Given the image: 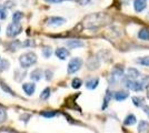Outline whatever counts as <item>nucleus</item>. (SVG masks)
Wrapping results in <instances>:
<instances>
[{"label":"nucleus","instance_id":"nucleus-1","mask_svg":"<svg viewBox=\"0 0 149 133\" xmlns=\"http://www.w3.org/2000/svg\"><path fill=\"white\" fill-rule=\"evenodd\" d=\"M108 21H109V18L105 13H93V14L88 16L87 18L84 20L82 23L85 25V28L93 29V28H98V27L108 23Z\"/></svg>","mask_w":149,"mask_h":133},{"label":"nucleus","instance_id":"nucleus-2","mask_svg":"<svg viewBox=\"0 0 149 133\" xmlns=\"http://www.w3.org/2000/svg\"><path fill=\"white\" fill-rule=\"evenodd\" d=\"M19 62H20V65L22 68H29L31 65L37 62V56L33 53V52H27V53H24L22 56H20L19 58Z\"/></svg>","mask_w":149,"mask_h":133},{"label":"nucleus","instance_id":"nucleus-3","mask_svg":"<svg viewBox=\"0 0 149 133\" xmlns=\"http://www.w3.org/2000/svg\"><path fill=\"white\" fill-rule=\"evenodd\" d=\"M81 65H82V60H81L80 58H72V59L69 61L67 71H68L69 74L76 73V72L81 68Z\"/></svg>","mask_w":149,"mask_h":133},{"label":"nucleus","instance_id":"nucleus-4","mask_svg":"<svg viewBox=\"0 0 149 133\" xmlns=\"http://www.w3.org/2000/svg\"><path fill=\"white\" fill-rule=\"evenodd\" d=\"M22 30V27L20 23L18 22H13V23H10V25L7 27V36L8 37H16V36H18L19 33L21 32Z\"/></svg>","mask_w":149,"mask_h":133},{"label":"nucleus","instance_id":"nucleus-5","mask_svg":"<svg viewBox=\"0 0 149 133\" xmlns=\"http://www.w3.org/2000/svg\"><path fill=\"white\" fill-rule=\"evenodd\" d=\"M123 76H124V68L121 65H116L111 71V76H110L111 82H117Z\"/></svg>","mask_w":149,"mask_h":133},{"label":"nucleus","instance_id":"nucleus-6","mask_svg":"<svg viewBox=\"0 0 149 133\" xmlns=\"http://www.w3.org/2000/svg\"><path fill=\"white\" fill-rule=\"evenodd\" d=\"M65 22H66V19L61 17H50L47 19V25L50 27H60Z\"/></svg>","mask_w":149,"mask_h":133},{"label":"nucleus","instance_id":"nucleus-7","mask_svg":"<svg viewBox=\"0 0 149 133\" xmlns=\"http://www.w3.org/2000/svg\"><path fill=\"white\" fill-rule=\"evenodd\" d=\"M146 0H134V8L137 12H141L146 9Z\"/></svg>","mask_w":149,"mask_h":133},{"label":"nucleus","instance_id":"nucleus-8","mask_svg":"<svg viewBox=\"0 0 149 133\" xmlns=\"http://www.w3.org/2000/svg\"><path fill=\"white\" fill-rule=\"evenodd\" d=\"M56 56L60 60H65L69 56V51L66 48H58L56 50Z\"/></svg>","mask_w":149,"mask_h":133},{"label":"nucleus","instance_id":"nucleus-9","mask_svg":"<svg viewBox=\"0 0 149 133\" xmlns=\"http://www.w3.org/2000/svg\"><path fill=\"white\" fill-rule=\"evenodd\" d=\"M139 76H140V72L136 68H128V70H127V78L135 80Z\"/></svg>","mask_w":149,"mask_h":133},{"label":"nucleus","instance_id":"nucleus-10","mask_svg":"<svg viewBox=\"0 0 149 133\" xmlns=\"http://www.w3.org/2000/svg\"><path fill=\"white\" fill-rule=\"evenodd\" d=\"M67 45L70 49H77V48L84 47V42L81 40H69L67 41Z\"/></svg>","mask_w":149,"mask_h":133},{"label":"nucleus","instance_id":"nucleus-11","mask_svg":"<svg viewBox=\"0 0 149 133\" xmlns=\"http://www.w3.org/2000/svg\"><path fill=\"white\" fill-rule=\"evenodd\" d=\"M128 96H129L128 92H126V91H118V92L115 93V100L118 102H121L124 101V100H126Z\"/></svg>","mask_w":149,"mask_h":133},{"label":"nucleus","instance_id":"nucleus-12","mask_svg":"<svg viewBox=\"0 0 149 133\" xmlns=\"http://www.w3.org/2000/svg\"><path fill=\"white\" fill-rule=\"evenodd\" d=\"M22 89H24V91H25L27 94L31 95L35 92V90H36V85L33 83H25L22 85Z\"/></svg>","mask_w":149,"mask_h":133},{"label":"nucleus","instance_id":"nucleus-13","mask_svg":"<svg viewBox=\"0 0 149 133\" xmlns=\"http://www.w3.org/2000/svg\"><path fill=\"white\" fill-rule=\"evenodd\" d=\"M149 131V123L146 121H140L138 124V132L139 133H147Z\"/></svg>","mask_w":149,"mask_h":133},{"label":"nucleus","instance_id":"nucleus-14","mask_svg":"<svg viewBox=\"0 0 149 133\" xmlns=\"http://www.w3.org/2000/svg\"><path fill=\"white\" fill-rule=\"evenodd\" d=\"M44 76V72L41 71L40 69H36L35 71H32L30 74V78L33 80V81H39L41 78Z\"/></svg>","mask_w":149,"mask_h":133},{"label":"nucleus","instance_id":"nucleus-15","mask_svg":"<svg viewBox=\"0 0 149 133\" xmlns=\"http://www.w3.org/2000/svg\"><path fill=\"white\" fill-rule=\"evenodd\" d=\"M98 84H99V79L98 78H93V79H90L86 82V87L88 89H90V90H93V89L97 88Z\"/></svg>","mask_w":149,"mask_h":133},{"label":"nucleus","instance_id":"nucleus-16","mask_svg":"<svg viewBox=\"0 0 149 133\" xmlns=\"http://www.w3.org/2000/svg\"><path fill=\"white\" fill-rule=\"evenodd\" d=\"M138 37L141 40H145V41H149V29L147 28H143L140 31L138 32Z\"/></svg>","mask_w":149,"mask_h":133},{"label":"nucleus","instance_id":"nucleus-17","mask_svg":"<svg viewBox=\"0 0 149 133\" xmlns=\"http://www.w3.org/2000/svg\"><path fill=\"white\" fill-rule=\"evenodd\" d=\"M136 122H137V119L134 114H129V115H127V116H126V119H125V121H124L125 125H128V127H130V125H132V124H135Z\"/></svg>","mask_w":149,"mask_h":133},{"label":"nucleus","instance_id":"nucleus-18","mask_svg":"<svg viewBox=\"0 0 149 133\" xmlns=\"http://www.w3.org/2000/svg\"><path fill=\"white\" fill-rule=\"evenodd\" d=\"M98 65H99V61H98L96 58H91V59L88 61V68H89L90 70L97 69Z\"/></svg>","mask_w":149,"mask_h":133},{"label":"nucleus","instance_id":"nucleus-19","mask_svg":"<svg viewBox=\"0 0 149 133\" xmlns=\"http://www.w3.org/2000/svg\"><path fill=\"white\" fill-rule=\"evenodd\" d=\"M124 85L127 89H130V90H132V89H134V85H135V80L129 79V78H127V76H126V79L124 80Z\"/></svg>","mask_w":149,"mask_h":133},{"label":"nucleus","instance_id":"nucleus-20","mask_svg":"<svg viewBox=\"0 0 149 133\" xmlns=\"http://www.w3.org/2000/svg\"><path fill=\"white\" fill-rule=\"evenodd\" d=\"M136 62L139 64H141V65H143V67H149V56H147V57H141V58H139V59H137Z\"/></svg>","mask_w":149,"mask_h":133},{"label":"nucleus","instance_id":"nucleus-21","mask_svg":"<svg viewBox=\"0 0 149 133\" xmlns=\"http://www.w3.org/2000/svg\"><path fill=\"white\" fill-rule=\"evenodd\" d=\"M143 98H141V96H134L132 98V102H134V104L136 105V107H143Z\"/></svg>","mask_w":149,"mask_h":133},{"label":"nucleus","instance_id":"nucleus-22","mask_svg":"<svg viewBox=\"0 0 149 133\" xmlns=\"http://www.w3.org/2000/svg\"><path fill=\"white\" fill-rule=\"evenodd\" d=\"M140 84H141V87L143 89H147L149 88V76H145L140 80Z\"/></svg>","mask_w":149,"mask_h":133},{"label":"nucleus","instance_id":"nucleus-23","mask_svg":"<svg viewBox=\"0 0 149 133\" xmlns=\"http://www.w3.org/2000/svg\"><path fill=\"white\" fill-rule=\"evenodd\" d=\"M49 96H50V89L46 88L44 91L41 92V94H40V99H41V100H47Z\"/></svg>","mask_w":149,"mask_h":133},{"label":"nucleus","instance_id":"nucleus-24","mask_svg":"<svg viewBox=\"0 0 149 133\" xmlns=\"http://www.w3.org/2000/svg\"><path fill=\"white\" fill-rule=\"evenodd\" d=\"M81 84H82V81H81L80 79H78V78H74V80H72V82H71V85H72L74 89H79L81 87Z\"/></svg>","mask_w":149,"mask_h":133},{"label":"nucleus","instance_id":"nucleus-25","mask_svg":"<svg viewBox=\"0 0 149 133\" xmlns=\"http://www.w3.org/2000/svg\"><path fill=\"white\" fill-rule=\"evenodd\" d=\"M24 17V14H22V12H20V11H17V12L13 13V22H19L20 20H21V18Z\"/></svg>","mask_w":149,"mask_h":133},{"label":"nucleus","instance_id":"nucleus-26","mask_svg":"<svg viewBox=\"0 0 149 133\" xmlns=\"http://www.w3.org/2000/svg\"><path fill=\"white\" fill-rule=\"evenodd\" d=\"M8 67H9V62L5 59H0V71L8 69Z\"/></svg>","mask_w":149,"mask_h":133},{"label":"nucleus","instance_id":"nucleus-27","mask_svg":"<svg viewBox=\"0 0 149 133\" xmlns=\"http://www.w3.org/2000/svg\"><path fill=\"white\" fill-rule=\"evenodd\" d=\"M6 119H7L6 110L0 107V123H1V122H5V121H6Z\"/></svg>","mask_w":149,"mask_h":133},{"label":"nucleus","instance_id":"nucleus-28","mask_svg":"<svg viewBox=\"0 0 149 133\" xmlns=\"http://www.w3.org/2000/svg\"><path fill=\"white\" fill-rule=\"evenodd\" d=\"M110 100H111V92H109V91H107V93H106V96H105V103H104V109L108 105V103L110 102Z\"/></svg>","mask_w":149,"mask_h":133},{"label":"nucleus","instance_id":"nucleus-29","mask_svg":"<svg viewBox=\"0 0 149 133\" xmlns=\"http://www.w3.org/2000/svg\"><path fill=\"white\" fill-rule=\"evenodd\" d=\"M0 85H1V88L3 89L6 92H8V93H10V94H13V95H15V93H13V91L11 90V89L9 88V87H7L6 85V83L3 82V81H0Z\"/></svg>","mask_w":149,"mask_h":133},{"label":"nucleus","instance_id":"nucleus-30","mask_svg":"<svg viewBox=\"0 0 149 133\" xmlns=\"http://www.w3.org/2000/svg\"><path fill=\"white\" fill-rule=\"evenodd\" d=\"M7 17V11L5 6H1L0 5V20H3Z\"/></svg>","mask_w":149,"mask_h":133},{"label":"nucleus","instance_id":"nucleus-31","mask_svg":"<svg viewBox=\"0 0 149 133\" xmlns=\"http://www.w3.org/2000/svg\"><path fill=\"white\" fill-rule=\"evenodd\" d=\"M57 114V112H54V111H45V112H41V115L45 116V118H52Z\"/></svg>","mask_w":149,"mask_h":133},{"label":"nucleus","instance_id":"nucleus-32","mask_svg":"<svg viewBox=\"0 0 149 133\" xmlns=\"http://www.w3.org/2000/svg\"><path fill=\"white\" fill-rule=\"evenodd\" d=\"M42 53H44V56L46 58H49L51 56V53H52V50H51L50 47H46V48H44V50H42Z\"/></svg>","mask_w":149,"mask_h":133},{"label":"nucleus","instance_id":"nucleus-33","mask_svg":"<svg viewBox=\"0 0 149 133\" xmlns=\"http://www.w3.org/2000/svg\"><path fill=\"white\" fill-rule=\"evenodd\" d=\"M47 2H50V3H60L62 1H66V0H45Z\"/></svg>","mask_w":149,"mask_h":133},{"label":"nucleus","instance_id":"nucleus-34","mask_svg":"<svg viewBox=\"0 0 149 133\" xmlns=\"http://www.w3.org/2000/svg\"><path fill=\"white\" fill-rule=\"evenodd\" d=\"M5 5H6L5 8H13V7L15 6V3H13V2H9V1H7Z\"/></svg>","mask_w":149,"mask_h":133},{"label":"nucleus","instance_id":"nucleus-35","mask_svg":"<svg viewBox=\"0 0 149 133\" xmlns=\"http://www.w3.org/2000/svg\"><path fill=\"white\" fill-rule=\"evenodd\" d=\"M143 112L147 114V116L149 118V107L148 105H146V107H143Z\"/></svg>","mask_w":149,"mask_h":133},{"label":"nucleus","instance_id":"nucleus-36","mask_svg":"<svg viewBox=\"0 0 149 133\" xmlns=\"http://www.w3.org/2000/svg\"><path fill=\"white\" fill-rule=\"evenodd\" d=\"M79 1H80V3L82 5V6H85V5H87L90 0H79Z\"/></svg>","mask_w":149,"mask_h":133},{"label":"nucleus","instance_id":"nucleus-37","mask_svg":"<svg viewBox=\"0 0 149 133\" xmlns=\"http://www.w3.org/2000/svg\"><path fill=\"white\" fill-rule=\"evenodd\" d=\"M147 98H148V99H149V91H148V92H147Z\"/></svg>","mask_w":149,"mask_h":133},{"label":"nucleus","instance_id":"nucleus-38","mask_svg":"<svg viewBox=\"0 0 149 133\" xmlns=\"http://www.w3.org/2000/svg\"><path fill=\"white\" fill-rule=\"evenodd\" d=\"M0 59H1V58H0Z\"/></svg>","mask_w":149,"mask_h":133}]
</instances>
